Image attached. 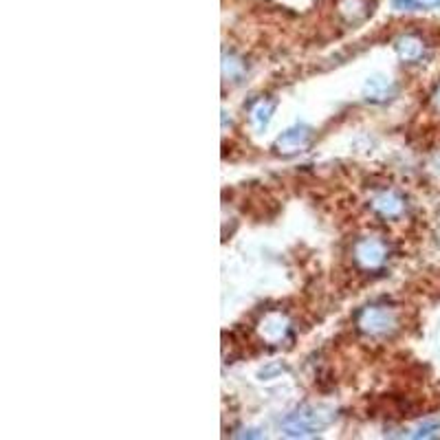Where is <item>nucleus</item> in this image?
<instances>
[{"mask_svg":"<svg viewBox=\"0 0 440 440\" xmlns=\"http://www.w3.org/2000/svg\"><path fill=\"white\" fill-rule=\"evenodd\" d=\"M330 418L332 416L326 410L302 408L282 420V429L293 438H306V436H315L317 432H322L330 422Z\"/></svg>","mask_w":440,"mask_h":440,"instance_id":"1","label":"nucleus"},{"mask_svg":"<svg viewBox=\"0 0 440 440\" xmlns=\"http://www.w3.org/2000/svg\"><path fill=\"white\" fill-rule=\"evenodd\" d=\"M357 324L365 334H387L396 328V315L387 306H370L361 310Z\"/></svg>","mask_w":440,"mask_h":440,"instance_id":"2","label":"nucleus"},{"mask_svg":"<svg viewBox=\"0 0 440 440\" xmlns=\"http://www.w3.org/2000/svg\"><path fill=\"white\" fill-rule=\"evenodd\" d=\"M355 258L361 267L365 269H375L385 260V244L377 238H363L355 246Z\"/></svg>","mask_w":440,"mask_h":440,"instance_id":"3","label":"nucleus"},{"mask_svg":"<svg viewBox=\"0 0 440 440\" xmlns=\"http://www.w3.org/2000/svg\"><path fill=\"white\" fill-rule=\"evenodd\" d=\"M308 139H310V130L306 126H293L275 141V148L284 154H291L297 152L299 148H304L308 144Z\"/></svg>","mask_w":440,"mask_h":440,"instance_id":"4","label":"nucleus"},{"mask_svg":"<svg viewBox=\"0 0 440 440\" xmlns=\"http://www.w3.org/2000/svg\"><path fill=\"white\" fill-rule=\"evenodd\" d=\"M372 207L379 211L383 218H396L403 211V199L396 196L394 191H383L372 201Z\"/></svg>","mask_w":440,"mask_h":440,"instance_id":"5","label":"nucleus"},{"mask_svg":"<svg viewBox=\"0 0 440 440\" xmlns=\"http://www.w3.org/2000/svg\"><path fill=\"white\" fill-rule=\"evenodd\" d=\"M396 51L405 62H414V60L422 58L425 46H422V42L418 38H414V35H403V38L396 40Z\"/></svg>","mask_w":440,"mask_h":440,"instance_id":"6","label":"nucleus"},{"mask_svg":"<svg viewBox=\"0 0 440 440\" xmlns=\"http://www.w3.org/2000/svg\"><path fill=\"white\" fill-rule=\"evenodd\" d=\"M287 330H289V324H287V320L282 315H271L262 324V334L269 341H279L287 334Z\"/></svg>","mask_w":440,"mask_h":440,"instance_id":"7","label":"nucleus"},{"mask_svg":"<svg viewBox=\"0 0 440 440\" xmlns=\"http://www.w3.org/2000/svg\"><path fill=\"white\" fill-rule=\"evenodd\" d=\"M273 111H275V103H273V101H260V103L256 106L253 113H251V119H253V123H256V128H258V130H264V128H267V123L271 121Z\"/></svg>","mask_w":440,"mask_h":440,"instance_id":"8","label":"nucleus"},{"mask_svg":"<svg viewBox=\"0 0 440 440\" xmlns=\"http://www.w3.org/2000/svg\"><path fill=\"white\" fill-rule=\"evenodd\" d=\"M390 82L387 80H381V77H372L367 84H365V93L372 97V99H385L387 93H390Z\"/></svg>","mask_w":440,"mask_h":440,"instance_id":"9","label":"nucleus"},{"mask_svg":"<svg viewBox=\"0 0 440 440\" xmlns=\"http://www.w3.org/2000/svg\"><path fill=\"white\" fill-rule=\"evenodd\" d=\"M392 7L398 11H418V9H425L427 5L422 3V0H392Z\"/></svg>","mask_w":440,"mask_h":440,"instance_id":"10","label":"nucleus"},{"mask_svg":"<svg viewBox=\"0 0 440 440\" xmlns=\"http://www.w3.org/2000/svg\"><path fill=\"white\" fill-rule=\"evenodd\" d=\"M436 429H440V425H425V427H420L416 432V438H427V436H434Z\"/></svg>","mask_w":440,"mask_h":440,"instance_id":"11","label":"nucleus"},{"mask_svg":"<svg viewBox=\"0 0 440 440\" xmlns=\"http://www.w3.org/2000/svg\"><path fill=\"white\" fill-rule=\"evenodd\" d=\"M434 103H436V108L440 111V88H438V91L434 93Z\"/></svg>","mask_w":440,"mask_h":440,"instance_id":"12","label":"nucleus"},{"mask_svg":"<svg viewBox=\"0 0 440 440\" xmlns=\"http://www.w3.org/2000/svg\"><path fill=\"white\" fill-rule=\"evenodd\" d=\"M422 3H425L427 7H429V5H438V7H440V0H422Z\"/></svg>","mask_w":440,"mask_h":440,"instance_id":"13","label":"nucleus"}]
</instances>
